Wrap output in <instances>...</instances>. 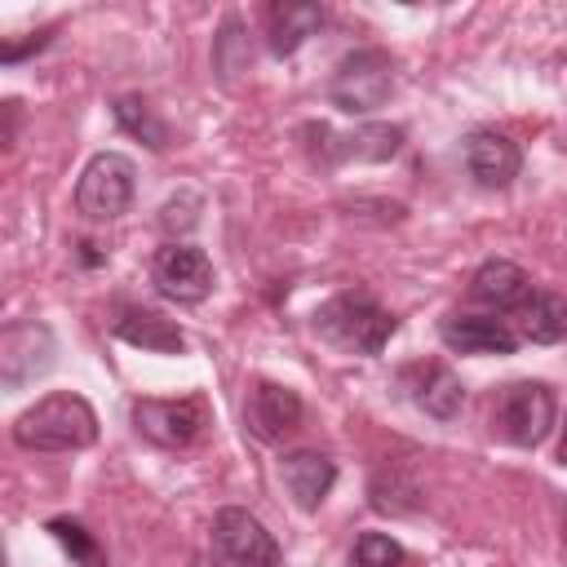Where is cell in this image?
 Returning a JSON list of instances; mask_svg holds the SVG:
<instances>
[{"label":"cell","instance_id":"cell-1","mask_svg":"<svg viewBox=\"0 0 567 567\" xmlns=\"http://www.w3.org/2000/svg\"><path fill=\"white\" fill-rule=\"evenodd\" d=\"M93 439H97V412L89 408V399L71 390H53L35 399L13 421V443L27 452H80Z\"/></svg>","mask_w":567,"mask_h":567},{"label":"cell","instance_id":"cell-2","mask_svg":"<svg viewBox=\"0 0 567 567\" xmlns=\"http://www.w3.org/2000/svg\"><path fill=\"white\" fill-rule=\"evenodd\" d=\"M315 332L341 354H381L394 337V315L363 292H337L315 310Z\"/></svg>","mask_w":567,"mask_h":567},{"label":"cell","instance_id":"cell-3","mask_svg":"<svg viewBox=\"0 0 567 567\" xmlns=\"http://www.w3.org/2000/svg\"><path fill=\"white\" fill-rule=\"evenodd\" d=\"M332 102L346 115H372L377 106H385V97L394 93V62L385 49H354L337 62L332 84H328Z\"/></svg>","mask_w":567,"mask_h":567},{"label":"cell","instance_id":"cell-4","mask_svg":"<svg viewBox=\"0 0 567 567\" xmlns=\"http://www.w3.org/2000/svg\"><path fill=\"white\" fill-rule=\"evenodd\" d=\"M133 190H137V168L128 155L120 151H97L80 182H75V208L89 217V221H115L128 204H133Z\"/></svg>","mask_w":567,"mask_h":567},{"label":"cell","instance_id":"cell-5","mask_svg":"<svg viewBox=\"0 0 567 567\" xmlns=\"http://www.w3.org/2000/svg\"><path fill=\"white\" fill-rule=\"evenodd\" d=\"M492 430L514 447H536L554 430V390L545 381H514L492 408Z\"/></svg>","mask_w":567,"mask_h":567},{"label":"cell","instance_id":"cell-6","mask_svg":"<svg viewBox=\"0 0 567 567\" xmlns=\"http://www.w3.org/2000/svg\"><path fill=\"white\" fill-rule=\"evenodd\" d=\"M204 425H208V408L199 394H190V399H137L133 403V430L142 439H151L155 447H190Z\"/></svg>","mask_w":567,"mask_h":567},{"label":"cell","instance_id":"cell-7","mask_svg":"<svg viewBox=\"0 0 567 567\" xmlns=\"http://www.w3.org/2000/svg\"><path fill=\"white\" fill-rule=\"evenodd\" d=\"M213 545L226 567H279V545L266 532V523L239 505L217 509L213 518Z\"/></svg>","mask_w":567,"mask_h":567},{"label":"cell","instance_id":"cell-8","mask_svg":"<svg viewBox=\"0 0 567 567\" xmlns=\"http://www.w3.org/2000/svg\"><path fill=\"white\" fill-rule=\"evenodd\" d=\"M151 279H155V288H159L168 301L195 306V301H204V297L213 292V261L204 257V248L173 239V244H164V248L155 252Z\"/></svg>","mask_w":567,"mask_h":567},{"label":"cell","instance_id":"cell-9","mask_svg":"<svg viewBox=\"0 0 567 567\" xmlns=\"http://www.w3.org/2000/svg\"><path fill=\"white\" fill-rule=\"evenodd\" d=\"M53 354H58V341L44 323H35V319L9 323L0 337V381L9 390H22L27 381H35L53 368Z\"/></svg>","mask_w":567,"mask_h":567},{"label":"cell","instance_id":"cell-10","mask_svg":"<svg viewBox=\"0 0 567 567\" xmlns=\"http://www.w3.org/2000/svg\"><path fill=\"white\" fill-rule=\"evenodd\" d=\"M301 394L279 385V381H257L248 390V403H244V421H248V434L261 439V443H279L284 434H292L301 425Z\"/></svg>","mask_w":567,"mask_h":567},{"label":"cell","instance_id":"cell-11","mask_svg":"<svg viewBox=\"0 0 567 567\" xmlns=\"http://www.w3.org/2000/svg\"><path fill=\"white\" fill-rule=\"evenodd\" d=\"M465 168H470V177H474L478 186L501 190V186H509V182L518 177L523 151H518L514 137H505V133H496V128H474V133L465 137Z\"/></svg>","mask_w":567,"mask_h":567},{"label":"cell","instance_id":"cell-12","mask_svg":"<svg viewBox=\"0 0 567 567\" xmlns=\"http://www.w3.org/2000/svg\"><path fill=\"white\" fill-rule=\"evenodd\" d=\"M439 337L456 354H514L518 350V332L505 319H487V315H447L439 323Z\"/></svg>","mask_w":567,"mask_h":567},{"label":"cell","instance_id":"cell-13","mask_svg":"<svg viewBox=\"0 0 567 567\" xmlns=\"http://www.w3.org/2000/svg\"><path fill=\"white\" fill-rule=\"evenodd\" d=\"M403 385H408L412 403L434 421H452L465 403V385L447 363H412L403 372Z\"/></svg>","mask_w":567,"mask_h":567},{"label":"cell","instance_id":"cell-14","mask_svg":"<svg viewBox=\"0 0 567 567\" xmlns=\"http://www.w3.org/2000/svg\"><path fill=\"white\" fill-rule=\"evenodd\" d=\"M279 478H284L288 496H292L301 509H319L323 496H328L332 483H337V465H332V456H323V452L297 447V452H288V456L279 461Z\"/></svg>","mask_w":567,"mask_h":567},{"label":"cell","instance_id":"cell-15","mask_svg":"<svg viewBox=\"0 0 567 567\" xmlns=\"http://www.w3.org/2000/svg\"><path fill=\"white\" fill-rule=\"evenodd\" d=\"M527 292H532L527 270L514 266V261H505V257L483 261V266L474 270V279H470V297H474L478 306H487V310H518V306L527 301Z\"/></svg>","mask_w":567,"mask_h":567},{"label":"cell","instance_id":"cell-16","mask_svg":"<svg viewBox=\"0 0 567 567\" xmlns=\"http://www.w3.org/2000/svg\"><path fill=\"white\" fill-rule=\"evenodd\" d=\"M319 27H323V9L310 4V0L270 4V13H266V44H270L275 58H288V53H297Z\"/></svg>","mask_w":567,"mask_h":567},{"label":"cell","instance_id":"cell-17","mask_svg":"<svg viewBox=\"0 0 567 567\" xmlns=\"http://www.w3.org/2000/svg\"><path fill=\"white\" fill-rule=\"evenodd\" d=\"M518 337L532 346H554L567 337V297L558 292H527V301L514 310Z\"/></svg>","mask_w":567,"mask_h":567},{"label":"cell","instance_id":"cell-18","mask_svg":"<svg viewBox=\"0 0 567 567\" xmlns=\"http://www.w3.org/2000/svg\"><path fill=\"white\" fill-rule=\"evenodd\" d=\"M399 146H403V128L399 124H363V128H354L346 137L323 142L319 155L323 159H390V155H399Z\"/></svg>","mask_w":567,"mask_h":567},{"label":"cell","instance_id":"cell-19","mask_svg":"<svg viewBox=\"0 0 567 567\" xmlns=\"http://www.w3.org/2000/svg\"><path fill=\"white\" fill-rule=\"evenodd\" d=\"M115 337L137 346V350H155V354H182L186 350V337L173 319L155 315V310H128L120 323H115Z\"/></svg>","mask_w":567,"mask_h":567},{"label":"cell","instance_id":"cell-20","mask_svg":"<svg viewBox=\"0 0 567 567\" xmlns=\"http://www.w3.org/2000/svg\"><path fill=\"white\" fill-rule=\"evenodd\" d=\"M115 124H120L124 133L142 137L151 151H164V146H168V128H164V120L151 111V102H142V97H133V93L115 97Z\"/></svg>","mask_w":567,"mask_h":567},{"label":"cell","instance_id":"cell-21","mask_svg":"<svg viewBox=\"0 0 567 567\" xmlns=\"http://www.w3.org/2000/svg\"><path fill=\"white\" fill-rule=\"evenodd\" d=\"M49 532L62 540V549H66L80 567H106V554H102V545L93 540V532H84V523H75V518H53Z\"/></svg>","mask_w":567,"mask_h":567},{"label":"cell","instance_id":"cell-22","mask_svg":"<svg viewBox=\"0 0 567 567\" xmlns=\"http://www.w3.org/2000/svg\"><path fill=\"white\" fill-rule=\"evenodd\" d=\"M213 62H217V71H221L226 80H230L235 71H248V62H252L248 40H239V18H235V13L221 22V35H217V44H213Z\"/></svg>","mask_w":567,"mask_h":567},{"label":"cell","instance_id":"cell-23","mask_svg":"<svg viewBox=\"0 0 567 567\" xmlns=\"http://www.w3.org/2000/svg\"><path fill=\"white\" fill-rule=\"evenodd\" d=\"M403 563H408L403 545L385 532H363L354 540V567H403Z\"/></svg>","mask_w":567,"mask_h":567},{"label":"cell","instance_id":"cell-24","mask_svg":"<svg viewBox=\"0 0 567 567\" xmlns=\"http://www.w3.org/2000/svg\"><path fill=\"white\" fill-rule=\"evenodd\" d=\"M558 465H567V425H563V439H558Z\"/></svg>","mask_w":567,"mask_h":567}]
</instances>
